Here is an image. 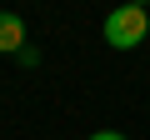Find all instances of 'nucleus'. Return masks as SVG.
Returning a JSON list of instances; mask_svg holds the SVG:
<instances>
[{
    "label": "nucleus",
    "instance_id": "1",
    "mask_svg": "<svg viewBox=\"0 0 150 140\" xmlns=\"http://www.w3.org/2000/svg\"><path fill=\"white\" fill-rule=\"evenodd\" d=\"M145 35H150V10L145 5H120V10L105 15V40L115 50H135Z\"/></svg>",
    "mask_w": 150,
    "mask_h": 140
},
{
    "label": "nucleus",
    "instance_id": "2",
    "mask_svg": "<svg viewBox=\"0 0 150 140\" xmlns=\"http://www.w3.org/2000/svg\"><path fill=\"white\" fill-rule=\"evenodd\" d=\"M0 50H5V55H20L25 50V20L10 15V10H0Z\"/></svg>",
    "mask_w": 150,
    "mask_h": 140
},
{
    "label": "nucleus",
    "instance_id": "3",
    "mask_svg": "<svg viewBox=\"0 0 150 140\" xmlns=\"http://www.w3.org/2000/svg\"><path fill=\"white\" fill-rule=\"evenodd\" d=\"M90 140H125V135H120V130H95Z\"/></svg>",
    "mask_w": 150,
    "mask_h": 140
},
{
    "label": "nucleus",
    "instance_id": "4",
    "mask_svg": "<svg viewBox=\"0 0 150 140\" xmlns=\"http://www.w3.org/2000/svg\"><path fill=\"white\" fill-rule=\"evenodd\" d=\"M130 5H140V0H130Z\"/></svg>",
    "mask_w": 150,
    "mask_h": 140
}]
</instances>
